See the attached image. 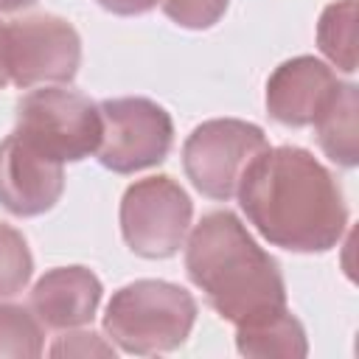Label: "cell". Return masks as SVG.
<instances>
[{"label":"cell","instance_id":"6da1fadb","mask_svg":"<svg viewBox=\"0 0 359 359\" xmlns=\"http://www.w3.org/2000/svg\"><path fill=\"white\" fill-rule=\"evenodd\" d=\"M247 222L289 252H325L348 227V205L337 177L306 149H266L238 182Z\"/></svg>","mask_w":359,"mask_h":359},{"label":"cell","instance_id":"7a4b0ae2","mask_svg":"<svg viewBox=\"0 0 359 359\" xmlns=\"http://www.w3.org/2000/svg\"><path fill=\"white\" fill-rule=\"evenodd\" d=\"M185 272L208 306L236 328L286 309V283L275 258L230 210H213L194 224Z\"/></svg>","mask_w":359,"mask_h":359},{"label":"cell","instance_id":"3957f363","mask_svg":"<svg viewBox=\"0 0 359 359\" xmlns=\"http://www.w3.org/2000/svg\"><path fill=\"white\" fill-rule=\"evenodd\" d=\"M196 323V300L188 289L143 278L121 286L107 303L104 331L126 353L149 356L177 351Z\"/></svg>","mask_w":359,"mask_h":359},{"label":"cell","instance_id":"277c9868","mask_svg":"<svg viewBox=\"0 0 359 359\" xmlns=\"http://www.w3.org/2000/svg\"><path fill=\"white\" fill-rule=\"evenodd\" d=\"M14 132L59 163H79L98 151L104 121L95 101L76 90L42 87L17 101Z\"/></svg>","mask_w":359,"mask_h":359},{"label":"cell","instance_id":"5b68a950","mask_svg":"<svg viewBox=\"0 0 359 359\" xmlns=\"http://www.w3.org/2000/svg\"><path fill=\"white\" fill-rule=\"evenodd\" d=\"M269 149L261 126L238 118H213L199 123L182 146V168L191 185L208 199L236 196L244 171Z\"/></svg>","mask_w":359,"mask_h":359},{"label":"cell","instance_id":"8992f818","mask_svg":"<svg viewBox=\"0 0 359 359\" xmlns=\"http://www.w3.org/2000/svg\"><path fill=\"white\" fill-rule=\"evenodd\" d=\"M194 219V202L185 188L168 177H146L126 188L121 199V233L140 258H171L185 244Z\"/></svg>","mask_w":359,"mask_h":359},{"label":"cell","instance_id":"52a82bcc","mask_svg":"<svg viewBox=\"0 0 359 359\" xmlns=\"http://www.w3.org/2000/svg\"><path fill=\"white\" fill-rule=\"evenodd\" d=\"M3 62L8 81L28 90L34 84H67L81 65L79 31L56 14H34L6 25Z\"/></svg>","mask_w":359,"mask_h":359},{"label":"cell","instance_id":"ba28073f","mask_svg":"<svg viewBox=\"0 0 359 359\" xmlns=\"http://www.w3.org/2000/svg\"><path fill=\"white\" fill-rule=\"evenodd\" d=\"M104 135L98 146V163L115 174H135L160 165L174 143L171 115L151 98L126 95L98 104Z\"/></svg>","mask_w":359,"mask_h":359},{"label":"cell","instance_id":"9c48e42d","mask_svg":"<svg viewBox=\"0 0 359 359\" xmlns=\"http://www.w3.org/2000/svg\"><path fill=\"white\" fill-rule=\"evenodd\" d=\"M65 191V163L34 149L17 132L0 143V205L14 216L48 213Z\"/></svg>","mask_w":359,"mask_h":359},{"label":"cell","instance_id":"30bf717a","mask_svg":"<svg viewBox=\"0 0 359 359\" xmlns=\"http://www.w3.org/2000/svg\"><path fill=\"white\" fill-rule=\"evenodd\" d=\"M339 84L337 73L314 56L286 59L266 79V109L283 126H311Z\"/></svg>","mask_w":359,"mask_h":359},{"label":"cell","instance_id":"8fae6325","mask_svg":"<svg viewBox=\"0 0 359 359\" xmlns=\"http://www.w3.org/2000/svg\"><path fill=\"white\" fill-rule=\"evenodd\" d=\"M104 286L98 275L87 266H56L48 269L31 289V311L42 325L67 331L90 325Z\"/></svg>","mask_w":359,"mask_h":359},{"label":"cell","instance_id":"7c38bea8","mask_svg":"<svg viewBox=\"0 0 359 359\" xmlns=\"http://www.w3.org/2000/svg\"><path fill=\"white\" fill-rule=\"evenodd\" d=\"M236 348L244 356H280V359H303L309 353L306 328L303 323L289 311H272L261 320H252L247 325L236 328Z\"/></svg>","mask_w":359,"mask_h":359},{"label":"cell","instance_id":"4fadbf2b","mask_svg":"<svg viewBox=\"0 0 359 359\" xmlns=\"http://www.w3.org/2000/svg\"><path fill=\"white\" fill-rule=\"evenodd\" d=\"M356 112H359V93L356 84L342 81L331 104L320 112V118L311 123L317 132V143L325 151L328 160L337 165L353 168L359 163V126H356Z\"/></svg>","mask_w":359,"mask_h":359},{"label":"cell","instance_id":"5bb4252c","mask_svg":"<svg viewBox=\"0 0 359 359\" xmlns=\"http://www.w3.org/2000/svg\"><path fill=\"white\" fill-rule=\"evenodd\" d=\"M317 48L342 73L356 70V0H337L323 8L317 22Z\"/></svg>","mask_w":359,"mask_h":359},{"label":"cell","instance_id":"9a60e30c","mask_svg":"<svg viewBox=\"0 0 359 359\" xmlns=\"http://www.w3.org/2000/svg\"><path fill=\"white\" fill-rule=\"evenodd\" d=\"M42 323L17 303H0V356L34 359L42 353Z\"/></svg>","mask_w":359,"mask_h":359},{"label":"cell","instance_id":"2e32d148","mask_svg":"<svg viewBox=\"0 0 359 359\" xmlns=\"http://www.w3.org/2000/svg\"><path fill=\"white\" fill-rule=\"evenodd\" d=\"M34 272V258L28 250L25 236L0 222V297H11L22 292L31 280Z\"/></svg>","mask_w":359,"mask_h":359},{"label":"cell","instance_id":"e0dca14e","mask_svg":"<svg viewBox=\"0 0 359 359\" xmlns=\"http://www.w3.org/2000/svg\"><path fill=\"white\" fill-rule=\"evenodd\" d=\"M227 6L230 0H163L165 17L188 31L213 28L224 17Z\"/></svg>","mask_w":359,"mask_h":359},{"label":"cell","instance_id":"ac0fdd59","mask_svg":"<svg viewBox=\"0 0 359 359\" xmlns=\"http://www.w3.org/2000/svg\"><path fill=\"white\" fill-rule=\"evenodd\" d=\"M50 356H115V348L109 342H104L98 334L93 331H73L67 328V334H62L50 351Z\"/></svg>","mask_w":359,"mask_h":359},{"label":"cell","instance_id":"d6986e66","mask_svg":"<svg viewBox=\"0 0 359 359\" xmlns=\"http://www.w3.org/2000/svg\"><path fill=\"white\" fill-rule=\"evenodd\" d=\"M160 0H98L101 8L112 11V14H121V17H135V14H146L157 6Z\"/></svg>","mask_w":359,"mask_h":359},{"label":"cell","instance_id":"ffe728a7","mask_svg":"<svg viewBox=\"0 0 359 359\" xmlns=\"http://www.w3.org/2000/svg\"><path fill=\"white\" fill-rule=\"evenodd\" d=\"M36 0H0V11H20V8H31Z\"/></svg>","mask_w":359,"mask_h":359},{"label":"cell","instance_id":"44dd1931","mask_svg":"<svg viewBox=\"0 0 359 359\" xmlns=\"http://www.w3.org/2000/svg\"><path fill=\"white\" fill-rule=\"evenodd\" d=\"M3 42H6V25L0 22V90L8 84V73H6V62H3Z\"/></svg>","mask_w":359,"mask_h":359}]
</instances>
